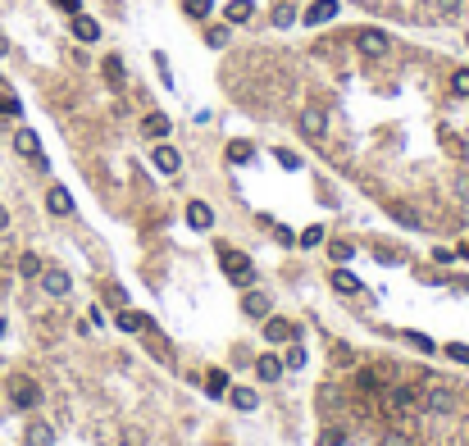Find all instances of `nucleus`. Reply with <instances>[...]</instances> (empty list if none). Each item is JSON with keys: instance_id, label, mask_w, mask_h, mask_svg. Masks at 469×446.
I'll use <instances>...</instances> for the list:
<instances>
[{"instance_id": "obj_24", "label": "nucleus", "mask_w": 469, "mask_h": 446, "mask_svg": "<svg viewBox=\"0 0 469 446\" xmlns=\"http://www.w3.org/2000/svg\"><path fill=\"white\" fill-rule=\"evenodd\" d=\"M187 19H210V10H214V0H183Z\"/></svg>"}, {"instance_id": "obj_6", "label": "nucleus", "mask_w": 469, "mask_h": 446, "mask_svg": "<svg viewBox=\"0 0 469 446\" xmlns=\"http://www.w3.org/2000/svg\"><path fill=\"white\" fill-rule=\"evenodd\" d=\"M241 315H246V319H269L273 315L269 292H246V296H241Z\"/></svg>"}, {"instance_id": "obj_34", "label": "nucleus", "mask_w": 469, "mask_h": 446, "mask_svg": "<svg viewBox=\"0 0 469 446\" xmlns=\"http://www.w3.org/2000/svg\"><path fill=\"white\" fill-rule=\"evenodd\" d=\"M437 5V14H447V19H456L460 10H465V0H433Z\"/></svg>"}, {"instance_id": "obj_14", "label": "nucleus", "mask_w": 469, "mask_h": 446, "mask_svg": "<svg viewBox=\"0 0 469 446\" xmlns=\"http://www.w3.org/2000/svg\"><path fill=\"white\" fill-rule=\"evenodd\" d=\"M264 337L278 346V342H296V324H287V319H264Z\"/></svg>"}, {"instance_id": "obj_19", "label": "nucleus", "mask_w": 469, "mask_h": 446, "mask_svg": "<svg viewBox=\"0 0 469 446\" xmlns=\"http://www.w3.org/2000/svg\"><path fill=\"white\" fill-rule=\"evenodd\" d=\"M255 373H260L264 382L283 378V360H278V355H260V360H255Z\"/></svg>"}, {"instance_id": "obj_5", "label": "nucleus", "mask_w": 469, "mask_h": 446, "mask_svg": "<svg viewBox=\"0 0 469 446\" xmlns=\"http://www.w3.org/2000/svg\"><path fill=\"white\" fill-rule=\"evenodd\" d=\"M324 128H328V114H324L319 105H306V109H301V137L319 142V137H324Z\"/></svg>"}, {"instance_id": "obj_22", "label": "nucleus", "mask_w": 469, "mask_h": 446, "mask_svg": "<svg viewBox=\"0 0 469 446\" xmlns=\"http://www.w3.org/2000/svg\"><path fill=\"white\" fill-rule=\"evenodd\" d=\"M142 132H146V137H169V119H164V114H146Z\"/></svg>"}, {"instance_id": "obj_33", "label": "nucleus", "mask_w": 469, "mask_h": 446, "mask_svg": "<svg viewBox=\"0 0 469 446\" xmlns=\"http://www.w3.org/2000/svg\"><path fill=\"white\" fill-rule=\"evenodd\" d=\"M451 91H456V96H469V68L451 73Z\"/></svg>"}, {"instance_id": "obj_35", "label": "nucleus", "mask_w": 469, "mask_h": 446, "mask_svg": "<svg viewBox=\"0 0 469 446\" xmlns=\"http://www.w3.org/2000/svg\"><path fill=\"white\" fill-rule=\"evenodd\" d=\"M447 355L456 360V364H469V346H465V342H451V346H447Z\"/></svg>"}, {"instance_id": "obj_40", "label": "nucleus", "mask_w": 469, "mask_h": 446, "mask_svg": "<svg viewBox=\"0 0 469 446\" xmlns=\"http://www.w3.org/2000/svg\"><path fill=\"white\" fill-rule=\"evenodd\" d=\"M55 10H64V14H82V0H50Z\"/></svg>"}, {"instance_id": "obj_26", "label": "nucleus", "mask_w": 469, "mask_h": 446, "mask_svg": "<svg viewBox=\"0 0 469 446\" xmlns=\"http://www.w3.org/2000/svg\"><path fill=\"white\" fill-rule=\"evenodd\" d=\"M19 273H23V278H42V260H37L33 250H28V255H19Z\"/></svg>"}, {"instance_id": "obj_3", "label": "nucleus", "mask_w": 469, "mask_h": 446, "mask_svg": "<svg viewBox=\"0 0 469 446\" xmlns=\"http://www.w3.org/2000/svg\"><path fill=\"white\" fill-rule=\"evenodd\" d=\"M356 50H360L365 59H383V55L392 50V41H387V32H378V28H360V32H356Z\"/></svg>"}, {"instance_id": "obj_25", "label": "nucleus", "mask_w": 469, "mask_h": 446, "mask_svg": "<svg viewBox=\"0 0 469 446\" xmlns=\"http://www.w3.org/2000/svg\"><path fill=\"white\" fill-rule=\"evenodd\" d=\"M296 19V10H292V0H278L273 5V28H287V23Z\"/></svg>"}, {"instance_id": "obj_8", "label": "nucleus", "mask_w": 469, "mask_h": 446, "mask_svg": "<svg viewBox=\"0 0 469 446\" xmlns=\"http://www.w3.org/2000/svg\"><path fill=\"white\" fill-rule=\"evenodd\" d=\"M42 287L50 296H68V292H73V278H68L64 269H42Z\"/></svg>"}, {"instance_id": "obj_15", "label": "nucleus", "mask_w": 469, "mask_h": 446, "mask_svg": "<svg viewBox=\"0 0 469 446\" xmlns=\"http://www.w3.org/2000/svg\"><path fill=\"white\" fill-rule=\"evenodd\" d=\"M333 19H338V0H315V5L306 10V23H310V28H319V23H333Z\"/></svg>"}, {"instance_id": "obj_11", "label": "nucleus", "mask_w": 469, "mask_h": 446, "mask_svg": "<svg viewBox=\"0 0 469 446\" xmlns=\"http://www.w3.org/2000/svg\"><path fill=\"white\" fill-rule=\"evenodd\" d=\"M187 223H192V228H196V232L214 228V210H210L205 201H192V205H187Z\"/></svg>"}, {"instance_id": "obj_7", "label": "nucleus", "mask_w": 469, "mask_h": 446, "mask_svg": "<svg viewBox=\"0 0 469 446\" xmlns=\"http://www.w3.org/2000/svg\"><path fill=\"white\" fill-rule=\"evenodd\" d=\"M14 151L28 155V160H37V164L46 169V160H42V142H37V132H33V128H19V132H14Z\"/></svg>"}, {"instance_id": "obj_42", "label": "nucleus", "mask_w": 469, "mask_h": 446, "mask_svg": "<svg viewBox=\"0 0 469 446\" xmlns=\"http://www.w3.org/2000/svg\"><path fill=\"white\" fill-rule=\"evenodd\" d=\"M105 301L109 305H128V296H123V287H105Z\"/></svg>"}, {"instance_id": "obj_4", "label": "nucleus", "mask_w": 469, "mask_h": 446, "mask_svg": "<svg viewBox=\"0 0 469 446\" xmlns=\"http://www.w3.org/2000/svg\"><path fill=\"white\" fill-rule=\"evenodd\" d=\"M10 401L19 405V410H33V405L42 401V387H37L33 378H14L10 382Z\"/></svg>"}, {"instance_id": "obj_44", "label": "nucleus", "mask_w": 469, "mask_h": 446, "mask_svg": "<svg viewBox=\"0 0 469 446\" xmlns=\"http://www.w3.org/2000/svg\"><path fill=\"white\" fill-rule=\"evenodd\" d=\"M460 255H469V246H465V250H460Z\"/></svg>"}, {"instance_id": "obj_38", "label": "nucleus", "mask_w": 469, "mask_h": 446, "mask_svg": "<svg viewBox=\"0 0 469 446\" xmlns=\"http://www.w3.org/2000/svg\"><path fill=\"white\" fill-rule=\"evenodd\" d=\"M278 164H283V169H301V155H292V151L278 146Z\"/></svg>"}, {"instance_id": "obj_39", "label": "nucleus", "mask_w": 469, "mask_h": 446, "mask_svg": "<svg viewBox=\"0 0 469 446\" xmlns=\"http://www.w3.org/2000/svg\"><path fill=\"white\" fill-rule=\"evenodd\" d=\"M319 446H342V433L338 428H324V433H319Z\"/></svg>"}, {"instance_id": "obj_29", "label": "nucleus", "mask_w": 469, "mask_h": 446, "mask_svg": "<svg viewBox=\"0 0 469 446\" xmlns=\"http://www.w3.org/2000/svg\"><path fill=\"white\" fill-rule=\"evenodd\" d=\"M405 342H410L415 351H424V355H433V351H437V342H433V337H424V333H405Z\"/></svg>"}, {"instance_id": "obj_1", "label": "nucleus", "mask_w": 469, "mask_h": 446, "mask_svg": "<svg viewBox=\"0 0 469 446\" xmlns=\"http://www.w3.org/2000/svg\"><path fill=\"white\" fill-rule=\"evenodd\" d=\"M419 401H424V410H433V414H456L460 410V392L447 387V382H428V387H419Z\"/></svg>"}, {"instance_id": "obj_18", "label": "nucleus", "mask_w": 469, "mask_h": 446, "mask_svg": "<svg viewBox=\"0 0 469 446\" xmlns=\"http://www.w3.org/2000/svg\"><path fill=\"white\" fill-rule=\"evenodd\" d=\"M73 37H77V41H96V37H100V23L87 19V14H73Z\"/></svg>"}, {"instance_id": "obj_13", "label": "nucleus", "mask_w": 469, "mask_h": 446, "mask_svg": "<svg viewBox=\"0 0 469 446\" xmlns=\"http://www.w3.org/2000/svg\"><path fill=\"white\" fill-rule=\"evenodd\" d=\"M119 328H123V333H151V315H142V310H128V305H123V310H119Z\"/></svg>"}, {"instance_id": "obj_31", "label": "nucleus", "mask_w": 469, "mask_h": 446, "mask_svg": "<svg viewBox=\"0 0 469 446\" xmlns=\"http://www.w3.org/2000/svg\"><path fill=\"white\" fill-rule=\"evenodd\" d=\"M105 77L114 82V87L123 82V64H119V55H109V59H105Z\"/></svg>"}, {"instance_id": "obj_28", "label": "nucleus", "mask_w": 469, "mask_h": 446, "mask_svg": "<svg viewBox=\"0 0 469 446\" xmlns=\"http://www.w3.org/2000/svg\"><path fill=\"white\" fill-rule=\"evenodd\" d=\"M251 155H255L251 142H232V146H228V160H232V164H251Z\"/></svg>"}, {"instance_id": "obj_37", "label": "nucleus", "mask_w": 469, "mask_h": 446, "mask_svg": "<svg viewBox=\"0 0 469 446\" xmlns=\"http://www.w3.org/2000/svg\"><path fill=\"white\" fill-rule=\"evenodd\" d=\"M205 41L214 46V50H219V46H228V28H210V32H205Z\"/></svg>"}, {"instance_id": "obj_36", "label": "nucleus", "mask_w": 469, "mask_h": 446, "mask_svg": "<svg viewBox=\"0 0 469 446\" xmlns=\"http://www.w3.org/2000/svg\"><path fill=\"white\" fill-rule=\"evenodd\" d=\"M19 96H10V91H0V114H19Z\"/></svg>"}, {"instance_id": "obj_27", "label": "nucleus", "mask_w": 469, "mask_h": 446, "mask_svg": "<svg viewBox=\"0 0 469 446\" xmlns=\"http://www.w3.org/2000/svg\"><path fill=\"white\" fill-rule=\"evenodd\" d=\"M328 255H333V264H351L356 246H351V241H333V246H328Z\"/></svg>"}, {"instance_id": "obj_20", "label": "nucleus", "mask_w": 469, "mask_h": 446, "mask_svg": "<svg viewBox=\"0 0 469 446\" xmlns=\"http://www.w3.org/2000/svg\"><path fill=\"white\" fill-rule=\"evenodd\" d=\"M205 392L214 396V401H219V396H228V373H223V369H210L205 373Z\"/></svg>"}, {"instance_id": "obj_43", "label": "nucleus", "mask_w": 469, "mask_h": 446, "mask_svg": "<svg viewBox=\"0 0 469 446\" xmlns=\"http://www.w3.org/2000/svg\"><path fill=\"white\" fill-rule=\"evenodd\" d=\"M5 228H10V210L0 205V232H5Z\"/></svg>"}, {"instance_id": "obj_9", "label": "nucleus", "mask_w": 469, "mask_h": 446, "mask_svg": "<svg viewBox=\"0 0 469 446\" xmlns=\"http://www.w3.org/2000/svg\"><path fill=\"white\" fill-rule=\"evenodd\" d=\"M151 160H155V169H160V174H169V178H174V174H183V155H178L174 146H155V155H151Z\"/></svg>"}, {"instance_id": "obj_23", "label": "nucleus", "mask_w": 469, "mask_h": 446, "mask_svg": "<svg viewBox=\"0 0 469 446\" xmlns=\"http://www.w3.org/2000/svg\"><path fill=\"white\" fill-rule=\"evenodd\" d=\"M251 14H255L251 0H232L228 5V23H251Z\"/></svg>"}, {"instance_id": "obj_10", "label": "nucleus", "mask_w": 469, "mask_h": 446, "mask_svg": "<svg viewBox=\"0 0 469 446\" xmlns=\"http://www.w3.org/2000/svg\"><path fill=\"white\" fill-rule=\"evenodd\" d=\"M415 401H419L415 387H387V392H383V405H387V410H410Z\"/></svg>"}, {"instance_id": "obj_30", "label": "nucleus", "mask_w": 469, "mask_h": 446, "mask_svg": "<svg viewBox=\"0 0 469 446\" xmlns=\"http://www.w3.org/2000/svg\"><path fill=\"white\" fill-rule=\"evenodd\" d=\"M287 369H306V346H287Z\"/></svg>"}, {"instance_id": "obj_17", "label": "nucleus", "mask_w": 469, "mask_h": 446, "mask_svg": "<svg viewBox=\"0 0 469 446\" xmlns=\"http://www.w3.org/2000/svg\"><path fill=\"white\" fill-rule=\"evenodd\" d=\"M333 292H342V296H356V292H360V278H356V273H351L347 264H338V269H333Z\"/></svg>"}, {"instance_id": "obj_2", "label": "nucleus", "mask_w": 469, "mask_h": 446, "mask_svg": "<svg viewBox=\"0 0 469 446\" xmlns=\"http://www.w3.org/2000/svg\"><path fill=\"white\" fill-rule=\"evenodd\" d=\"M219 269L228 273L232 283H241V287H246V283H251V278H255V264L246 260L241 250H232V246H223V250H219Z\"/></svg>"}, {"instance_id": "obj_16", "label": "nucleus", "mask_w": 469, "mask_h": 446, "mask_svg": "<svg viewBox=\"0 0 469 446\" xmlns=\"http://www.w3.org/2000/svg\"><path fill=\"white\" fill-rule=\"evenodd\" d=\"M46 210H50V214H73V196H68L64 187H50V192H46Z\"/></svg>"}, {"instance_id": "obj_41", "label": "nucleus", "mask_w": 469, "mask_h": 446, "mask_svg": "<svg viewBox=\"0 0 469 446\" xmlns=\"http://www.w3.org/2000/svg\"><path fill=\"white\" fill-rule=\"evenodd\" d=\"M378 446H410V437H405V433H383Z\"/></svg>"}, {"instance_id": "obj_21", "label": "nucleus", "mask_w": 469, "mask_h": 446, "mask_svg": "<svg viewBox=\"0 0 469 446\" xmlns=\"http://www.w3.org/2000/svg\"><path fill=\"white\" fill-rule=\"evenodd\" d=\"M228 401L237 405V410H255V405H260V396H255L251 387H228Z\"/></svg>"}, {"instance_id": "obj_32", "label": "nucleus", "mask_w": 469, "mask_h": 446, "mask_svg": "<svg viewBox=\"0 0 469 446\" xmlns=\"http://www.w3.org/2000/svg\"><path fill=\"white\" fill-rule=\"evenodd\" d=\"M296 241H301V246H324V228L315 223V228H306V232H301Z\"/></svg>"}, {"instance_id": "obj_12", "label": "nucleus", "mask_w": 469, "mask_h": 446, "mask_svg": "<svg viewBox=\"0 0 469 446\" xmlns=\"http://www.w3.org/2000/svg\"><path fill=\"white\" fill-rule=\"evenodd\" d=\"M23 446H55V428L42 424V419H33L28 433H23Z\"/></svg>"}]
</instances>
